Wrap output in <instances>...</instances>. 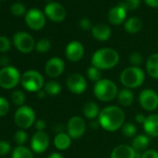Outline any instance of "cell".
I'll return each instance as SVG.
<instances>
[{"label": "cell", "mask_w": 158, "mask_h": 158, "mask_svg": "<svg viewBox=\"0 0 158 158\" xmlns=\"http://www.w3.org/2000/svg\"><path fill=\"white\" fill-rule=\"evenodd\" d=\"M129 62L131 66L139 67L143 63V56L139 52H133L129 56Z\"/></svg>", "instance_id": "e575fe53"}, {"label": "cell", "mask_w": 158, "mask_h": 158, "mask_svg": "<svg viewBox=\"0 0 158 158\" xmlns=\"http://www.w3.org/2000/svg\"><path fill=\"white\" fill-rule=\"evenodd\" d=\"M51 48V43L48 38H42L35 44V49L39 53H46Z\"/></svg>", "instance_id": "4dcf8cb0"}, {"label": "cell", "mask_w": 158, "mask_h": 158, "mask_svg": "<svg viewBox=\"0 0 158 158\" xmlns=\"http://www.w3.org/2000/svg\"><path fill=\"white\" fill-rule=\"evenodd\" d=\"M10 11L14 16H17V17H20V16L26 14V9H25L24 5L22 3L13 4L10 8Z\"/></svg>", "instance_id": "836d02e7"}, {"label": "cell", "mask_w": 158, "mask_h": 158, "mask_svg": "<svg viewBox=\"0 0 158 158\" xmlns=\"http://www.w3.org/2000/svg\"><path fill=\"white\" fill-rule=\"evenodd\" d=\"M54 146L60 151L67 150L72 144V138L65 132L58 133L54 138Z\"/></svg>", "instance_id": "44dd1931"}, {"label": "cell", "mask_w": 158, "mask_h": 158, "mask_svg": "<svg viewBox=\"0 0 158 158\" xmlns=\"http://www.w3.org/2000/svg\"><path fill=\"white\" fill-rule=\"evenodd\" d=\"M125 118V113L120 107L109 105L101 111L98 121L102 128L109 132H114L123 127Z\"/></svg>", "instance_id": "6da1fadb"}, {"label": "cell", "mask_w": 158, "mask_h": 158, "mask_svg": "<svg viewBox=\"0 0 158 158\" xmlns=\"http://www.w3.org/2000/svg\"><path fill=\"white\" fill-rule=\"evenodd\" d=\"M65 63L62 59L59 57L50 58L45 66V73L50 78H57L59 77L64 71Z\"/></svg>", "instance_id": "2e32d148"}, {"label": "cell", "mask_w": 158, "mask_h": 158, "mask_svg": "<svg viewBox=\"0 0 158 158\" xmlns=\"http://www.w3.org/2000/svg\"><path fill=\"white\" fill-rule=\"evenodd\" d=\"M14 121L21 129H27L35 123V113L29 106H21L14 114Z\"/></svg>", "instance_id": "52a82bcc"}, {"label": "cell", "mask_w": 158, "mask_h": 158, "mask_svg": "<svg viewBox=\"0 0 158 158\" xmlns=\"http://www.w3.org/2000/svg\"><path fill=\"white\" fill-rule=\"evenodd\" d=\"M35 128H36L37 131H44V129L46 128L47 124L43 119H39V120L35 121Z\"/></svg>", "instance_id": "b9f144b4"}, {"label": "cell", "mask_w": 158, "mask_h": 158, "mask_svg": "<svg viewBox=\"0 0 158 158\" xmlns=\"http://www.w3.org/2000/svg\"><path fill=\"white\" fill-rule=\"evenodd\" d=\"M118 52L111 48H103L96 50L91 58V64L98 69L110 70L115 67L119 62Z\"/></svg>", "instance_id": "7a4b0ae2"}, {"label": "cell", "mask_w": 158, "mask_h": 158, "mask_svg": "<svg viewBox=\"0 0 158 158\" xmlns=\"http://www.w3.org/2000/svg\"><path fill=\"white\" fill-rule=\"evenodd\" d=\"M46 94H47V93L45 92L44 89H41V90H39V91L36 92V95H37V97H38L39 99H44L45 96H46Z\"/></svg>", "instance_id": "c3c4849f"}, {"label": "cell", "mask_w": 158, "mask_h": 158, "mask_svg": "<svg viewBox=\"0 0 158 158\" xmlns=\"http://www.w3.org/2000/svg\"><path fill=\"white\" fill-rule=\"evenodd\" d=\"M146 117H147V116H145L143 114H137L136 116H135V120H136V122H137L138 124H142V125H143V123H144L145 120H146Z\"/></svg>", "instance_id": "7bdbcfd3"}, {"label": "cell", "mask_w": 158, "mask_h": 158, "mask_svg": "<svg viewBox=\"0 0 158 158\" xmlns=\"http://www.w3.org/2000/svg\"><path fill=\"white\" fill-rule=\"evenodd\" d=\"M66 86L72 93L80 95L86 91L88 83L85 76H83L81 73H73L66 79Z\"/></svg>", "instance_id": "9c48e42d"}, {"label": "cell", "mask_w": 158, "mask_h": 158, "mask_svg": "<svg viewBox=\"0 0 158 158\" xmlns=\"http://www.w3.org/2000/svg\"><path fill=\"white\" fill-rule=\"evenodd\" d=\"M85 54V48L79 41L70 42L65 48V56L72 62H77L81 60Z\"/></svg>", "instance_id": "9a60e30c"}, {"label": "cell", "mask_w": 158, "mask_h": 158, "mask_svg": "<svg viewBox=\"0 0 158 158\" xmlns=\"http://www.w3.org/2000/svg\"><path fill=\"white\" fill-rule=\"evenodd\" d=\"M146 71L151 77L158 79V53H153L148 58L146 61Z\"/></svg>", "instance_id": "603a6c76"}, {"label": "cell", "mask_w": 158, "mask_h": 158, "mask_svg": "<svg viewBox=\"0 0 158 158\" xmlns=\"http://www.w3.org/2000/svg\"><path fill=\"white\" fill-rule=\"evenodd\" d=\"M22 87L28 92H37L44 88V77L43 75L35 70L26 71L21 78Z\"/></svg>", "instance_id": "5b68a950"}, {"label": "cell", "mask_w": 158, "mask_h": 158, "mask_svg": "<svg viewBox=\"0 0 158 158\" xmlns=\"http://www.w3.org/2000/svg\"><path fill=\"white\" fill-rule=\"evenodd\" d=\"M127 10L121 4L112 8L108 12V20L110 23L114 25H119L123 23L127 17Z\"/></svg>", "instance_id": "e0dca14e"}, {"label": "cell", "mask_w": 158, "mask_h": 158, "mask_svg": "<svg viewBox=\"0 0 158 158\" xmlns=\"http://www.w3.org/2000/svg\"><path fill=\"white\" fill-rule=\"evenodd\" d=\"M139 102L145 111L152 112L158 108V93L152 89H145L139 93Z\"/></svg>", "instance_id": "8fae6325"}, {"label": "cell", "mask_w": 158, "mask_h": 158, "mask_svg": "<svg viewBox=\"0 0 158 158\" xmlns=\"http://www.w3.org/2000/svg\"><path fill=\"white\" fill-rule=\"evenodd\" d=\"M9 62H10V59H9L7 56H2V57H0V64H1L3 67L10 66V65H9Z\"/></svg>", "instance_id": "f6af8a7d"}, {"label": "cell", "mask_w": 158, "mask_h": 158, "mask_svg": "<svg viewBox=\"0 0 158 158\" xmlns=\"http://www.w3.org/2000/svg\"><path fill=\"white\" fill-rule=\"evenodd\" d=\"M121 129H122V133L127 138H132V137L134 138L135 137V134L137 132L136 126L133 123H130V122L125 123L123 125V127H121Z\"/></svg>", "instance_id": "f546056e"}, {"label": "cell", "mask_w": 158, "mask_h": 158, "mask_svg": "<svg viewBox=\"0 0 158 158\" xmlns=\"http://www.w3.org/2000/svg\"><path fill=\"white\" fill-rule=\"evenodd\" d=\"M124 27L128 34H137L142 29V22L138 17H131L127 20Z\"/></svg>", "instance_id": "484cf974"}, {"label": "cell", "mask_w": 158, "mask_h": 158, "mask_svg": "<svg viewBox=\"0 0 158 158\" xmlns=\"http://www.w3.org/2000/svg\"><path fill=\"white\" fill-rule=\"evenodd\" d=\"M79 26L84 31H89V30H92L93 28L92 22L89 18H82L80 22H79Z\"/></svg>", "instance_id": "ab89813d"}, {"label": "cell", "mask_w": 158, "mask_h": 158, "mask_svg": "<svg viewBox=\"0 0 158 158\" xmlns=\"http://www.w3.org/2000/svg\"><path fill=\"white\" fill-rule=\"evenodd\" d=\"M10 111V103L8 100L0 96V116H5Z\"/></svg>", "instance_id": "8d00e7d4"}, {"label": "cell", "mask_w": 158, "mask_h": 158, "mask_svg": "<svg viewBox=\"0 0 158 158\" xmlns=\"http://www.w3.org/2000/svg\"><path fill=\"white\" fill-rule=\"evenodd\" d=\"M101 111L98 104L94 102H88L83 107V114L86 118L89 120H95L99 117Z\"/></svg>", "instance_id": "d4e9b609"}, {"label": "cell", "mask_w": 158, "mask_h": 158, "mask_svg": "<svg viewBox=\"0 0 158 158\" xmlns=\"http://www.w3.org/2000/svg\"><path fill=\"white\" fill-rule=\"evenodd\" d=\"M48 158H64V157L60 152H52L48 156Z\"/></svg>", "instance_id": "7dc6e473"}, {"label": "cell", "mask_w": 158, "mask_h": 158, "mask_svg": "<svg viewBox=\"0 0 158 158\" xmlns=\"http://www.w3.org/2000/svg\"><path fill=\"white\" fill-rule=\"evenodd\" d=\"M46 1H50V0H46Z\"/></svg>", "instance_id": "681fc988"}, {"label": "cell", "mask_w": 158, "mask_h": 158, "mask_svg": "<svg viewBox=\"0 0 158 158\" xmlns=\"http://www.w3.org/2000/svg\"><path fill=\"white\" fill-rule=\"evenodd\" d=\"M87 129V124L81 116H73L68 120L66 130L67 134L72 138V139H77L83 137Z\"/></svg>", "instance_id": "ba28073f"}, {"label": "cell", "mask_w": 158, "mask_h": 158, "mask_svg": "<svg viewBox=\"0 0 158 158\" xmlns=\"http://www.w3.org/2000/svg\"><path fill=\"white\" fill-rule=\"evenodd\" d=\"M116 98L118 100V102L123 107H128L134 102V93L132 92L131 89L125 88V89H122L121 90L118 91Z\"/></svg>", "instance_id": "cb8c5ba5"}, {"label": "cell", "mask_w": 158, "mask_h": 158, "mask_svg": "<svg viewBox=\"0 0 158 158\" xmlns=\"http://www.w3.org/2000/svg\"><path fill=\"white\" fill-rule=\"evenodd\" d=\"M44 90L49 96H56V95H59L60 93L61 86L60 85L59 82L51 80V81H48L45 84Z\"/></svg>", "instance_id": "83f0119b"}, {"label": "cell", "mask_w": 158, "mask_h": 158, "mask_svg": "<svg viewBox=\"0 0 158 158\" xmlns=\"http://www.w3.org/2000/svg\"><path fill=\"white\" fill-rule=\"evenodd\" d=\"M127 10H137L140 4V0H125L124 2L120 3Z\"/></svg>", "instance_id": "d590c367"}, {"label": "cell", "mask_w": 158, "mask_h": 158, "mask_svg": "<svg viewBox=\"0 0 158 158\" xmlns=\"http://www.w3.org/2000/svg\"><path fill=\"white\" fill-rule=\"evenodd\" d=\"M119 79L122 85L127 89H138L145 80V73L140 67L130 66L122 71Z\"/></svg>", "instance_id": "3957f363"}, {"label": "cell", "mask_w": 158, "mask_h": 158, "mask_svg": "<svg viewBox=\"0 0 158 158\" xmlns=\"http://www.w3.org/2000/svg\"><path fill=\"white\" fill-rule=\"evenodd\" d=\"M25 23L32 30H41L46 24V15L38 9H31L25 14Z\"/></svg>", "instance_id": "7c38bea8"}, {"label": "cell", "mask_w": 158, "mask_h": 158, "mask_svg": "<svg viewBox=\"0 0 158 158\" xmlns=\"http://www.w3.org/2000/svg\"><path fill=\"white\" fill-rule=\"evenodd\" d=\"M87 75L89 80L96 83L102 79V71L100 69H98L97 67L91 65L87 70Z\"/></svg>", "instance_id": "f1b7e54d"}, {"label": "cell", "mask_w": 158, "mask_h": 158, "mask_svg": "<svg viewBox=\"0 0 158 158\" xmlns=\"http://www.w3.org/2000/svg\"><path fill=\"white\" fill-rule=\"evenodd\" d=\"M11 100L16 106H23L25 102V94L22 90H15L11 94Z\"/></svg>", "instance_id": "1f68e13d"}, {"label": "cell", "mask_w": 158, "mask_h": 158, "mask_svg": "<svg viewBox=\"0 0 158 158\" xmlns=\"http://www.w3.org/2000/svg\"><path fill=\"white\" fill-rule=\"evenodd\" d=\"M91 34L96 40L107 41L112 35V30L109 25L104 23H100L93 26L91 30Z\"/></svg>", "instance_id": "ffe728a7"}, {"label": "cell", "mask_w": 158, "mask_h": 158, "mask_svg": "<svg viewBox=\"0 0 158 158\" xmlns=\"http://www.w3.org/2000/svg\"><path fill=\"white\" fill-rule=\"evenodd\" d=\"M27 139H28V134L24 131V129H19L16 131L14 135V140L19 146L23 145L27 141Z\"/></svg>", "instance_id": "d6a6232c"}, {"label": "cell", "mask_w": 158, "mask_h": 158, "mask_svg": "<svg viewBox=\"0 0 158 158\" xmlns=\"http://www.w3.org/2000/svg\"><path fill=\"white\" fill-rule=\"evenodd\" d=\"M22 75L14 66L3 67L0 70V87L5 89H11L21 82Z\"/></svg>", "instance_id": "8992f818"}, {"label": "cell", "mask_w": 158, "mask_h": 158, "mask_svg": "<svg viewBox=\"0 0 158 158\" xmlns=\"http://www.w3.org/2000/svg\"><path fill=\"white\" fill-rule=\"evenodd\" d=\"M150 143V138L146 134H139L133 138L131 146L136 152H144Z\"/></svg>", "instance_id": "7402d4cb"}, {"label": "cell", "mask_w": 158, "mask_h": 158, "mask_svg": "<svg viewBox=\"0 0 158 158\" xmlns=\"http://www.w3.org/2000/svg\"><path fill=\"white\" fill-rule=\"evenodd\" d=\"M143 129L147 136L158 137V114H152L146 117L143 123Z\"/></svg>", "instance_id": "ac0fdd59"}, {"label": "cell", "mask_w": 158, "mask_h": 158, "mask_svg": "<svg viewBox=\"0 0 158 158\" xmlns=\"http://www.w3.org/2000/svg\"><path fill=\"white\" fill-rule=\"evenodd\" d=\"M11 150V145L7 140H0V156L7 155Z\"/></svg>", "instance_id": "f35d334b"}, {"label": "cell", "mask_w": 158, "mask_h": 158, "mask_svg": "<svg viewBox=\"0 0 158 158\" xmlns=\"http://www.w3.org/2000/svg\"><path fill=\"white\" fill-rule=\"evenodd\" d=\"M12 158H34V152L23 145L17 146L12 152Z\"/></svg>", "instance_id": "4316f807"}, {"label": "cell", "mask_w": 158, "mask_h": 158, "mask_svg": "<svg viewBox=\"0 0 158 158\" xmlns=\"http://www.w3.org/2000/svg\"><path fill=\"white\" fill-rule=\"evenodd\" d=\"M45 15L54 23H61L66 18L64 7L58 2H49L44 10Z\"/></svg>", "instance_id": "4fadbf2b"}, {"label": "cell", "mask_w": 158, "mask_h": 158, "mask_svg": "<svg viewBox=\"0 0 158 158\" xmlns=\"http://www.w3.org/2000/svg\"><path fill=\"white\" fill-rule=\"evenodd\" d=\"M141 158H158V152L153 149H147L142 152Z\"/></svg>", "instance_id": "60d3db41"}, {"label": "cell", "mask_w": 158, "mask_h": 158, "mask_svg": "<svg viewBox=\"0 0 158 158\" xmlns=\"http://www.w3.org/2000/svg\"><path fill=\"white\" fill-rule=\"evenodd\" d=\"M10 48V41L7 36H0V52H7Z\"/></svg>", "instance_id": "74e56055"}, {"label": "cell", "mask_w": 158, "mask_h": 158, "mask_svg": "<svg viewBox=\"0 0 158 158\" xmlns=\"http://www.w3.org/2000/svg\"><path fill=\"white\" fill-rule=\"evenodd\" d=\"M144 2L151 8H158V0H144Z\"/></svg>", "instance_id": "ee69618b"}, {"label": "cell", "mask_w": 158, "mask_h": 158, "mask_svg": "<svg viewBox=\"0 0 158 158\" xmlns=\"http://www.w3.org/2000/svg\"><path fill=\"white\" fill-rule=\"evenodd\" d=\"M49 146V137L45 131H36L31 139V148L34 152L42 153Z\"/></svg>", "instance_id": "5bb4252c"}, {"label": "cell", "mask_w": 158, "mask_h": 158, "mask_svg": "<svg viewBox=\"0 0 158 158\" xmlns=\"http://www.w3.org/2000/svg\"><path fill=\"white\" fill-rule=\"evenodd\" d=\"M95 97L101 102H111L117 97L118 88L110 79H101L95 83L93 88Z\"/></svg>", "instance_id": "277c9868"}, {"label": "cell", "mask_w": 158, "mask_h": 158, "mask_svg": "<svg viewBox=\"0 0 158 158\" xmlns=\"http://www.w3.org/2000/svg\"><path fill=\"white\" fill-rule=\"evenodd\" d=\"M89 127H90L92 129H97V128H99V127H101V126H100L99 121L95 119V120H90V122H89Z\"/></svg>", "instance_id": "bcb514c9"}, {"label": "cell", "mask_w": 158, "mask_h": 158, "mask_svg": "<svg viewBox=\"0 0 158 158\" xmlns=\"http://www.w3.org/2000/svg\"><path fill=\"white\" fill-rule=\"evenodd\" d=\"M13 44L15 48L22 53H30L35 48V40L33 36L26 32H18L13 36Z\"/></svg>", "instance_id": "30bf717a"}, {"label": "cell", "mask_w": 158, "mask_h": 158, "mask_svg": "<svg viewBox=\"0 0 158 158\" xmlns=\"http://www.w3.org/2000/svg\"><path fill=\"white\" fill-rule=\"evenodd\" d=\"M110 158H136V151L130 145L120 144L114 148Z\"/></svg>", "instance_id": "d6986e66"}]
</instances>
